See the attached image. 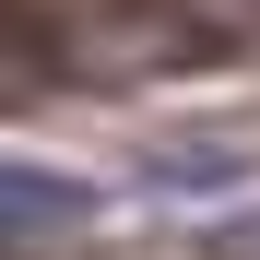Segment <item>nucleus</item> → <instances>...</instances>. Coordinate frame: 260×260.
I'll return each instance as SVG.
<instances>
[{
  "label": "nucleus",
  "instance_id": "1",
  "mask_svg": "<svg viewBox=\"0 0 260 260\" xmlns=\"http://www.w3.org/2000/svg\"><path fill=\"white\" fill-rule=\"evenodd\" d=\"M0 201H12V260H48V237H83V225H95V189L59 178V166H36V154H12Z\"/></svg>",
  "mask_w": 260,
  "mask_h": 260
},
{
  "label": "nucleus",
  "instance_id": "2",
  "mask_svg": "<svg viewBox=\"0 0 260 260\" xmlns=\"http://www.w3.org/2000/svg\"><path fill=\"white\" fill-rule=\"evenodd\" d=\"M248 166L260 154L237 130H178V142H142V189H237Z\"/></svg>",
  "mask_w": 260,
  "mask_h": 260
},
{
  "label": "nucleus",
  "instance_id": "3",
  "mask_svg": "<svg viewBox=\"0 0 260 260\" xmlns=\"http://www.w3.org/2000/svg\"><path fill=\"white\" fill-rule=\"evenodd\" d=\"M189 260H260V213H237V225H213Z\"/></svg>",
  "mask_w": 260,
  "mask_h": 260
}]
</instances>
